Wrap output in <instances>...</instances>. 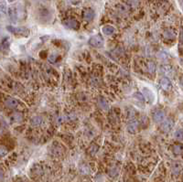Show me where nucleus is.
Instances as JSON below:
<instances>
[{"label": "nucleus", "instance_id": "obj_2", "mask_svg": "<svg viewBox=\"0 0 183 182\" xmlns=\"http://www.w3.org/2000/svg\"><path fill=\"white\" fill-rule=\"evenodd\" d=\"M89 44L94 48H102L104 44V41L100 35H95L89 40Z\"/></svg>", "mask_w": 183, "mask_h": 182}, {"label": "nucleus", "instance_id": "obj_17", "mask_svg": "<svg viewBox=\"0 0 183 182\" xmlns=\"http://www.w3.org/2000/svg\"><path fill=\"white\" fill-rule=\"evenodd\" d=\"M98 105L100 106V108L102 110H107L108 109V103H107V102L105 101V99L102 98V97H100L98 99Z\"/></svg>", "mask_w": 183, "mask_h": 182}, {"label": "nucleus", "instance_id": "obj_5", "mask_svg": "<svg viewBox=\"0 0 183 182\" xmlns=\"http://www.w3.org/2000/svg\"><path fill=\"white\" fill-rule=\"evenodd\" d=\"M5 104L7 108L9 109H16L18 108V106L20 105V102L19 100L15 99V98H12V97H9L7 98L6 101H5Z\"/></svg>", "mask_w": 183, "mask_h": 182}, {"label": "nucleus", "instance_id": "obj_25", "mask_svg": "<svg viewBox=\"0 0 183 182\" xmlns=\"http://www.w3.org/2000/svg\"><path fill=\"white\" fill-rule=\"evenodd\" d=\"M4 181V172L0 169V182Z\"/></svg>", "mask_w": 183, "mask_h": 182}, {"label": "nucleus", "instance_id": "obj_1", "mask_svg": "<svg viewBox=\"0 0 183 182\" xmlns=\"http://www.w3.org/2000/svg\"><path fill=\"white\" fill-rule=\"evenodd\" d=\"M7 29L11 32L12 34L16 35V36H20V37H24L27 38L29 36L30 31L28 28H25V27H13V26H7Z\"/></svg>", "mask_w": 183, "mask_h": 182}, {"label": "nucleus", "instance_id": "obj_6", "mask_svg": "<svg viewBox=\"0 0 183 182\" xmlns=\"http://www.w3.org/2000/svg\"><path fill=\"white\" fill-rule=\"evenodd\" d=\"M94 18V11L91 8H87L83 11V20L87 22H90Z\"/></svg>", "mask_w": 183, "mask_h": 182}, {"label": "nucleus", "instance_id": "obj_4", "mask_svg": "<svg viewBox=\"0 0 183 182\" xmlns=\"http://www.w3.org/2000/svg\"><path fill=\"white\" fill-rule=\"evenodd\" d=\"M64 26L70 29H78L79 28V23L74 19H68L64 21Z\"/></svg>", "mask_w": 183, "mask_h": 182}, {"label": "nucleus", "instance_id": "obj_10", "mask_svg": "<svg viewBox=\"0 0 183 182\" xmlns=\"http://www.w3.org/2000/svg\"><path fill=\"white\" fill-rule=\"evenodd\" d=\"M10 120H11L12 123H14V124L21 123L22 120H23V115L21 113H20V112H15L13 115H11Z\"/></svg>", "mask_w": 183, "mask_h": 182}, {"label": "nucleus", "instance_id": "obj_12", "mask_svg": "<svg viewBox=\"0 0 183 182\" xmlns=\"http://www.w3.org/2000/svg\"><path fill=\"white\" fill-rule=\"evenodd\" d=\"M143 93H144V95H145V97H146V101L153 102V100H154V94H153V93H152L149 89H147V88H144V90H143Z\"/></svg>", "mask_w": 183, "mask_h": 182}, {"label": "nucleus", "instance_id": "obj_24", "mask_svg": "<svg viewBox=\"0 0 183 182\" xmlns=\"http://www.w3.org/2000/svg\"><path fill=\"white\" fill-rule=\"evenodd\" d=\"M161 70H163V72L166 73V74H168L172 72V68L170 66H163L161 68Z\"/></svg>", "mask_w": 183, "mask_h": 182}, {"label": "nucleus", "instance_id": "obj_8", "mask_svg": "<svg viewBox=\"0 0 183 182\" xmlns=\"http://www.w3.org/2000/svg\"><path fill=\"white\" fill-rule=\"evenodd\" d=\"M138 130V123L136 121L130 122L127 125V131L130 134H136Z\"/></svg>", "mask_w": 183, "mask_h": 182}, {"label": "nucleus", "instance_id": "obj_7", "mask_svg": "<svg viewBox=\"0 0 183 182\" xmlns=\"http://www.w3.org/2000/svg\"><path fill=\"white\" fill-rule=\"evenodd\" d=\"M165 116L166 115L163 111H157L153 114V120L156 123H161L165 119Z\"/></svg>", "mask_w": 183, "mask_h": 182}, {"label": "nucleus", "instance_id": "obj_13", "mask_svg": "<svg viewBox=\"0 0 183 182\" xmlns=\"http://www.w3.org/2000/svg\"><path fill=\"white\" fill-rule=\"evenodd\" d=\"M43 122V119L42 117L40 116V115H36V116H33L30 120V124L32 126H40L41 124Z\"/></svg>", "mask_w": 183, "mask_h": 182}, {"label": "nucleus", "instance_id": "obj_19", "mask_svg": "<svg viewBox=\"0 0 183 182\" xmlns=\"http://www.w3.org/2000/svg\"><path fill=\"white\" fill-rule=\"evenodd\" d=\"M147 70H148V72L150 73L155 72V71H156V64L154 62H152V61H149L147 63Z\"/></svg>", "mask_w": 183, "mask_h": 182}, {"label": "nucleus", "instance_id": "obj_21", "mask_svg": "<svg viewBox=\"0 0 183 182\" xmlns=\"http://www.w3.org/2000/svg\"><path fill=\"white\" fill-rule=\"evenodd\" d=\"M108 174H109V176H110V177L115 178V177H116V176H117V174H118V170H117V168H116V167H112V168H110V170H109Z\"/></svg>", "mask_w": 183, "mask_h": 182}, {"label": "nucleus", "instance_id": "obj_27", "mask_svg": "<svg viewBox=\"0 0 183 182\" xmlns=\"http://www.w3.org/2000/svg\"><path fill=\"white\" fill-rule=\"evenodd\" d=\"M0 17H1V15H0Z\"/></svg>", "mask_w": 183, "mask_h": 182}, {"label": "nucleus", "instance_id": "obj_14", "mask_svg": "<svg viewBox=\"0 0 183 182\" xmlns=\"http://www.w3.org/2000/svg\"><path fill=\"white\" fill-rule=\"evenodd\" d=\"M8 16H9V18H10L13 21L17 20V18H18V11H17V8L14 7V6L9 7V8H8Z\"/></svg>", "mask_w": 183, "mask_h": 182}, {"label": "nucleus", "instance_id": "obj_9", "mask_svg": "<svg viewBox=\"0 0 183 182\" xmlns=\"http://www.w3.org/2000/svg\"><path fill=\"white\" fill-rule=\"evenodd\" d=\"M102 31L104 35L111 36V35H113L115 33V28L113 26H111V25H105V26H103L102 28Z\"/></svg>", "mask_w": 183, "mask_h": 182}, {"label": "nucleus", "instance_id": "obj_3", "mask_svg": "<svg viewBox=\"0 0 183 182\" xmlns=\"http://www.w3.org/2000/svg\"><path fill=\"white\" fill-rule=\"evenodd\" d=\"M174 126V122L172 121L170 118H165L162 122H161V129L164 132L168 133L169 131H171V129Z\"/></svg>", "mask_w": 183, "mask_h": 182}, {"label": "nucleus", "instance_id": "obj_18", "mask_svg": "<svg viewBox=\"0 0 183 182\" xmlns=\"http://www.w3.org/2000/svg\"><path fill=\"white\" fill-rule=\"evenodd\" d=\"M172 151L175 155H181L183 151L182 145H175L172 148Z\"/></svg>", "mask_w": 183, "mask_h": 182}, {"label": "nucleus", "instance_id": "obj_16", "mask_svg": "<svg viewBox=\"0 0 183 182\" xmlns=\"http://www.w3.org/2000/svg\"><path fill=\"white\" fill-rule=\"evenodd\" d=\"M163 35H164V38L167 39V40H174L176 38V34H175V32L172 29H167V30H165L164 33H163Z\"/></svg>", "mask_w": 183, "mask_h": 182}, {"label": "nucleus", "instance_id": "obj_26", "mask_svg": "<svg viewBox=\"0 0 183 182\" xmlns=\"http://www.w3.org/2000/svg\"><path fill=\"white\" fill-rule=\"evenodd\" d=\"M14 1H16V0H8L9 3H12V2H14Z\"/></svg>", "mask_w": 183, "mask_h": 182}, {"label": "nucleus", "instance_id": "obj_22", "mask_svg": "<svg viewBox=\"0 0 183 182\" xmlns=\"http://www.w3.org/2000/svg\"><path fill=\"white\" fill-rule=\"evenodd\" d=\"M7 155V149L5 146L1 145L0 146V158H4Z\"/></svg>", "mask_w": 183, "mask_h": 182}, {"label": "nucleus", "instance_id": "obj_11", "mask_svg": "<svg viewBox=\"0 0 183 182\" xmlns=\"http://www.w3.org/2000/svg\"><path fill=\"white\" fill-rule=\"evenodd\" d=\"M160 86H161L163 90L168 91V90L171 89V82L168 78H162L160 80Z\"/></svg>", "mask_w": 183, "mask_h": 182}, {"label": "nucleus", "instance_id": "obj_20", "mask_svg": "<svg viewBox=\"0 0 183 182\" xmlns=\"http://www.w3.org/2000/svg\"><path fill=\"white\" fill-rule=\"evenodd\" d=\"M175 138L177 140H180V141H182L183 139V133H182V129H179L176 131L175 135H174Z\"/></svg>", "mask_w": 183, "mask_h": 182}, {"label": "nucleus", "instance_id": "obj_15", "mask_svg": "<svg viewBox=\"0 0 183 182\" xmlns=\"http://www.w3.org/2000/svg\"><path fill=\"white\" fill-rule=\"evenodd\" d=\"M181 171V164L180 162H175L172 165V173L175 176H178Z\"/></svg>", "mask_w": 183, "mask_h": 182}, {"label": "nucleus", "instance_id": "obj_23", "mask_svg": "<svg viewBox=\"0 0 183 182\" xmlns=\"http://www.w3.org/2000/svg\"><path fill=\"white\" fill-rule=\"evenodd\" d=\"M58 54H56V53H52V54H50V57H49V61L50 62H52V63H54V62H56L57 61V59H58Z\"/></svg>", "mask_w": 183, "mask_h": 182}]
</instances>
